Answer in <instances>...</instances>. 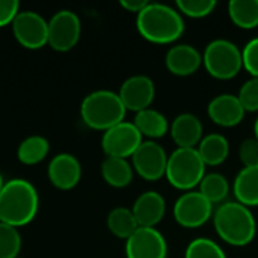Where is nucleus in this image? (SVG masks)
<instances>
[{
	"label": "nucleus",
	"instance_id": "obj_33",
	"mask_svg": "<svg viewBox=\"0 0 258 258\" xmlns=\"http://www.w3.org/2000/svg\"><path fill=\"white\" fill-rule=\"evenodd\" d=\"M20 12V2L17 0H0V27L12 24Z\"/></svg>",
	"mask_w": 258,
	"mask_h": 258
},
{
	"label": "nucleus",
	"instance_id": "obj_4",
	"mask_svg": "<svg viewBox=\"0 0 258 258\" xmlns=\"http://www.w3.org/2000/svg\"><path fill=\"white\" fill-rule=\"evenodd\" d=\"M124 107L118 92L100 89L88 94L80 104V116L83 122L94 128L106 132L119 124L125 118Z\"/></svg>",
	"mask_w": 258,
	"mask_h": 258
},
{
	"label": "nucleus",
	"instance_id": "obj_14",
	"mask_svg": "<svg viewBox=\"0 0 258 258\" xmlns=\"http://www.w3.org/2000/svg\"><path fill=\"white\" fill-rule=\"evenodd\" d=\"M245 109L234 94H219L207 106L209 118L219 127L231 128L243 121Z\"/></svg>",
	"mask_w": 258,
	"mask_h": 258
},
{
	"label": "nucleus",
	"instance_id": "obj_27",
	"mask_svg": "<svg viewBox=\"0 0 258 258\" xmlns=\"http://www.w3.org/2000/svg\"><path fill=\"white\" fill-rule=\"evenodd\" d=\"M184 258H227V254L218 242L207 237H197L187 245Z\"/></svg>",
	"mask_w": 258,
	"mask_h": 258
},
{
	"label": "nucleus",
	"instance_id": "obj_3",
	"mask_svg": "<svg viewBox=\"0 0 258 258\" xmlns=\"http://www.w3.org/2000/svg\"><path fill=\"white\" fill-rule=\"evenodd\" d=\"M39 198L35 186L24 178L5 181L0 192V222L15 228L32 222L38 213Z\"/></svg>",
	"mask_w": 258,
	"mask_h": 258
},
{
	"label": "nucleus",
	"instance_id": "obj_10",
	"mask_svg": "<svg viewBox=\"0 0 258 258\" xmlns=\"http://www.w3.org/2000/svg\"><path fill=\"white\" fill-rule=\"evenodd\" d=\"M11 26L15 39L26 48L38 50L48 44V21L35 11H20Z\"/></svg>",
	"mask_w": 258,
	"mask_h": 258
},
{
	"label": "nucleus",
	"instance_id": "obj_31",
	"mask_svg": "<svg viewBox=\"0 0 258 258\" xmlns=\"http://www.w3.org/2000/svg\"><path fill=\"white\" fill-rule=\"evenodd\" d=\"M242 57L246 73H249L251 77L258 79V36L246 42V45L242 48Z\"/></svg>",
	"mask_w": 258,
	"mask_h": 258
},
{
	"label": "nucleus",
	"instance_id": "obj_34",
	"mask_svg": "<svg viewBox=\"0 0 258 258\" xmlns=\"http://www.w3.org/2000/svg\"><path fill=\"white\" fill-rule=\"evenodd\" d=\"M148 3H150V2H147V0H121V2H119V5H121L125 11L135 12L136 15H138Z\"/></svg>",
	"mask_w": 258,
	"mask_h": 258
},
{
	"label": "nucleus",
	"instance_id": "obj_18",
	"mask_svg": "<svg viewBox=\"0 0 258 258\" xmlns=\"http://www.w3.org/2000/svg\"><path fill=\"white\" fill-rule=\"evenodd\" d=\"M169 133L177 148H197L204 138V127L197 115L180 113L172 121Z\"/></svg>",
	"mask_w": 258,
	"mask_h": 258
},
{
	"label": "nucleus",
	"instance_id": "obj_9",
	"mask_svg": "<svg viewBox=\"0 0 258 258\" xmlns=\"http://www.w3.org/2000/svg\"><path fill=\"white\" fill-rule=\"evenodd\" d=\"M80 33V18L70 9H60L48 20V45L56 51H70L74 48Z\"/></svg>",
	"mask_w": 258,
	"mask_h": 258
},
{
	"label": "nucleus",
	"instance_id": "obj_26",
	"mask_svg": "<svg viewBox=\"0 0 258 258\" xmlns=\"http://www.w3.org/2000/svg\"><path fill=\"white\" fill-rule=\"evenodd\" d=\"M48 150L50 144L47 138L41 135H33L21 141L17 150V157L24 165H36L47 157Z\"/></svg>",
	"mask_w": 258,
	"mask_h": 258
},
{
	"label": "nucleus",
	"instance_id": "obj_23",
	"mask_svg": "<svg viewBox=\"0 0 258 258\" xmlns=\"http://www.w3.org/2000/svg\"><path fill=\"white\" fill-rule=\"evenodd\" d=\"M230 190H231L230 181L221 172L206 174L204 178L201 180L200 186H198V192L207 201H210L213 206L224 204L227 201L228 195H230Z\"/></svg>",
	"mask_w": 258,
	"mask_h": 258
},
{
	"label": "nucleus",
	"instance_id": "obj_36",
	"mask_svg": "<svg viewBox=\"0 0 258 258\" xmlns=\"http://www.w3.org/2000/svg\"><path fill=\"white\" fill-rule=\"evenodd\" d=\"M3 184H5V181H3V177H2V174H0V192H2V187H3Z\"/></svg>",
	"mask_w": 258,
	"mask_h": 258
},
{
	"label": "nucleus",
	"instance_id": "obj_19",
	"mask_svg": "<svg viewBox=\"0 0 258 258\" xmlns=\"http://www.w3.org/2000/svg\"><path fill=\"white\" fill-rule=\"evenodd\" d=\"M233 194L245 207H258V166L243 168L234 178Z\"/></svg>",
	"mask_w": 258,
	"mask_h": 258
},
{
	"label": "nucleus",
	"instance_id": "obj_21",
	"mask_svg": "<svg viewBox=\"0 0 258 258\" xmlns=\"http://www.w3.org/2000/svg\"><path fill=\"white\" fill-rule=\"evenodd\" d=\"M206 166H219L230 156V142L221 133L206 135L197 147Z\"/></svg>",
	"mask_w": 258,
	"mask_h": 258
},
{
	"label": "nucleus",
	"instance_id": "obj_11",
	"mask_svg": "<svg viewBox=\"0 0 258 258\" xmlns=\"http://www.w3.org/2000/svg\"><path fill=\"white\" fill-rule=\"evenodd\" d=\"M166 165L168 154L156 141H144L132 156V166L135 172L147 181H157L165 177Z\"/></svg>",
	"mask_w": 258,
	"mask_h": 258
},
{
	"label": "nucleus",
	"instance_id": "obj_29",
	"mask_svg": "<svg viewBox=\"0 0 258 258\" xmlns=\"http://www.w3.org/2000/svg\"><path fill=\"white\" fill-rule=\"evenodd\" d=\"M218 6L216 0H178L175 8L181 15L189 18H206L209 17Z\"/></svg>",
	"mask_w": 258,
	"mask_h": 258
},
{
	"label": "nucleus",
	"instance_id": "obj_28",
	"mask_svg": "<svg viewBox=\"0 0 258 258\" xmlns=\"http://www.w3.org/2000/svg\"><path fill=\"white\" fill-rule=\"evenodd\" d=\"M21 234L18 228L0 222V258H15L21 251Z\"/></svg>",
	"mask_w": 258,
	"mask_h": 258
},
{
	"label": "nucleus",
	"instance_id": "obj_24",
	"mask_svg": "<svg viewBox=\"0 0 258 258\" xmlns=\"http://www.w3.org/2000/svg\"><path fill=\"white\" fill-rule=\"evenodd\" d=\"M228 17L234 26L251 30L258 27V0H231L228 3Z\"/></svg>",
	"mask_w": 258,
	"mask_h": 258
},
{
	"label": "nucleus",
	"instance_id": "obj_20",
	"mask_svg": "<svg viewBox=\"0 0 258 258\" xmlns=\"http://www.w3.org/2000/svg\"><path fill=\"white\" fill-rule=\"evenodd\" d=\"M133 124L141 132L142 138H148L150 141L163 138L166 133H169V127H171L168 118L162 112L151 107L138 112L135 115Z\"/></svg>",
	"mask_w": 258,
	"mask_h": 258
},
{
	"label": "nucleus",
	"instance_id": "obj_30",
	"mask_svg": "<svg viewBox=\"0 0 258 258\" xmlns=\"http://www.w3.org/2000/svg\"><path fill=\"white\" fill-rule=\"evenodd\" d=\"M239 101L242 103L245 112H257L258 113V79L251 77L246 80L239 94H237Z\"/></svg>",
	"mask_w": 258,
	"mask_h": 258
},
{
	"label": "nucleus",
	"instance_id": "obj_22",
	"mask_svg": "<svg viewBox=\"0 0 258 258\" xmlns=\"http://www.w3.org/2000/svg\"><path fill=\"white\" fill-rule=\"evenodd\" d=\"M101 175L109 186L122 189L133 181L135 169L127 159L106 157L101 163Z\"/></svg>",
	"mask_w": 258,
	"mask_h": 258
},
{
	"label": "nucleus",
	"instance_id": "obj_35",
	"mask_svg": "<svg viewBox=\"0 0 258 258\" xmlns=\"http://www.w3.org/2000/svg\"><path fill=\"white\" fill-rule=\"evenodd\" d=\"M254 138L258 141V116L257 119H255V122H254Z\"/></svg>",
	"mask_w": 258,
	"mask_h": 258
},
{
	"label": "nucleus",
	"instance_id": "obj_5",
	"mask_svg": "<svg viewBox=\"0 0 258 258\" xmlns=\"http://www.w3.org/2000/svg\"><path fill=\"white\" fill-rule=\"evenodd\" d=\"M206 165L197 148H177L171 156H168L166 165V180L177 190L190 192L200 186L204 178Z\"/></svg>",
	"mask_w": 258,
	"mask_h": 258
},
{
	"label": "nucleus",
	"instance_id": "obj_15",
	"mask_svg": "<svg viewBox=\"0 0 258 258\" xmlns=\"http://www.w3.org/2000/svg\"><path fill=\"white\" fill-rule=\"evenodd\" d=\"M47 174L54 187L70 190L76 187L82 178V165L76 156L60 153L50 160Z\"/></svg>",
	"mask_w": 258,
	"mask_h": 258
},
{
	"label": "nucleus",
	"instance_id": "obj_8",
	"mask_svg": "<svg viewBox=\"0 0 258 258\" xmlns=\"http://www.w3.org/2000/svg\"><path fill=\"white\" fill-rule=\"evenodd\" d=\"M142 142L144 138L136 125L133 122L122 121L103 133L101 148L106 157L132 159Z\"/></svg>",
	"mask_w": 258,
	"mask_h": 258
},
{
	"label": "nucleus",
	"instance_id": "obj_37",
	"mask_svg": "<svg viewBox=\"0 0 258 258\" xmlns=\"http://www.w3.org/2000/svg\"><path fill=\"white\" fill-rule=\"evenodd\" d=\"M15 258H21V257H20V255H18V257H15Z\"/></svg>",
	"mask_w": 258,
	"mask_h": 258
},
{
	"label": "nucleus",
	"instance_id": "obj_32",
	"mask_svg": "<svg viewBox=\"0 0 258 258\" xmlns=\"http://www.w3.org/2000/svg\"><path fill=\"white\" fill-rule=\"evenodd\" d=\"M239 159H240L243 168L258 166V141L255 138H248L240 144Z\"/></svg>",
	"mask_w": 258,
	"mask_h": 258
},
{
	"label": "nucleus",
	"instance_id": "obj_2",
	"mask_svg": "<svg viewBox=\"0 0 258 258\" xmlns=\"http://www.w3.org/2000/svg\"><path fill=\"white\" fill-rule=\"evenodd\" d=\"M213 227L219 239L234 248L248 246L257 234V222L251 209L237 201H225L213 213Z\"/></svg>",
	"mask_w": 258,
	"mask_h": 258
},
{
	"label": "nucleus",
	"instance_id": "obj_1",
	"mask_svg": "<svg viewBox=\"0 0 258 258\" xmlns=\"http://www.w3.org/2000/svg\"><path fill=\"white\" fill-rule=\"evenodd\" d=\"M139 35L153 44H174L184 33V20L177 8L165 3H148L136 17Z\"/></svg>",
	"mask_w": 258,
	"mask_h": 258
},
{
	"label": "nucleus",
	"instance_id": "obj_6",
	"mask_svg": "<svg viewBox=\"0 0 258 258\" xmlns=\"http://www.w3.org/2000/svg\"><path fill=\"white\" fill-rule=\"evenodd\" d=\"M203 65L213 79L231 80L243 68L242 50L230 39H213L203 51Z\"/></svg>",
	"mask_w": 258,
	"mask_h": 258
},
{
	"label": "nucleus",
	"instance_id": "obj_25",
	"mask_svg": "<svg viewBox=\"0 0 258 258\" xmlns=\"http://www.w3.org/2000/svg\"><path fill=\"white\" fill-rule=\"evenodd\" d=\"M107 228L109 231L118 237L127 240L135 234V231L139 228L138 221L132 212V209L127 207H115L107 215Z\"/></svg>",
	"mask_w": 258,
	"mask_h": 258
},
{
	"label": "nucleus",
	"instance_id": "obj_16",
	"mask_svg": "<svg viewBox=\"0 0 258 258\" xmlns=\"http://www.w3.org/2000/svg\"><path fill=\"white\" fill-rule=\"evenodd\" d=\"M168 71L177 77H189L203 65V53L190 44H175L165 54Z\"/></svg>",
	"mask_w": 258,
	"mask_h": 258
},
{
	"label": "nucleus",
	"instance_id": "obj_12",
	"mask_svg": "<svg viewBox=\"0 0 258 258\" xmlns=\"http://www.w3.org/2000/svg\"><path fill=\"white\" fill-rule=\"evenodd\" d=\"M127 258H166L168 243L157 228L139 227L132 237L125 240Z\"/></svg>",
	"mask_w": 258,
	"mask_h": 258
},
{
	"label": "nucleus",
	"instance_id": "obj_17",
	"mask_svg": "<svg viewBox=\"0 0 258 258\" xmlns=\"http://www.w3.org/2000/svg\"><path fill=\"white\" fill-rule=\"evenodd\" d=\"M132 212H133L139 227L156 228L165 218L166 201L159 192L147 190L136 198V201L132 207Z\"/></svg>",
	"mask_w": 258,
	"mask_h": 258
},
{
	"label": "nucleus",
	"instance_id": "obj_7",
	"mask_svg": "<svg viewBox=\"0 0 258 258\" xmlns=\"http://www.w3.org/2000/svg\"><path fill=\"white\" fill-rule=\"evenodd\" d=\"M215 213V206L198 190L184 192L174 204V219L183 228H200L206 225Z\"/></svg>",
	"mask_w": 258,
	"mask_h": 258
},
{
	"label": "nucleus",
	"instance_id": "obj_38",
	"mask_svg": "<svg viewBox=\"0 0 258 258\" xmlns=\"http://www.w3.org/2000/svg\"><path fill=\"white\" fill-rule=\"evenodd\" d=\"M257 29H258V27H257Z\"/></svg>",
	"mask_w": 258,
	"mask_h": 258
},
{
	"label": "nucleus",
	"instance_id": "obj_13",
	"mask_svg": "<svg viewBox=\"0 0 258 258\" xmlns=\"http://www.w3.org/2000/svg\"><path fill=\"white\" fill-rule=\"evenodd\" d=\"M124 107L135 113L151 107L156 97V85L145 74H136L125 79L118 92Z\"/></svg>",
	"mask_w": 258,
	"mask_h": 258
}]
</instances>
